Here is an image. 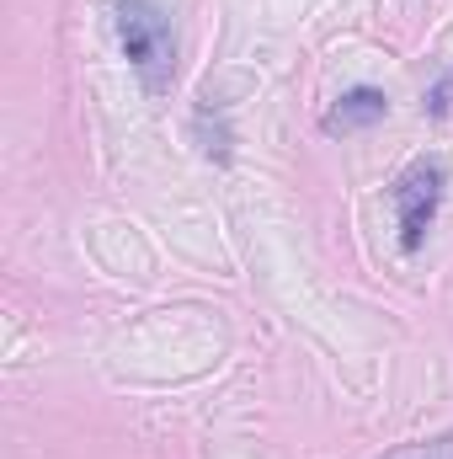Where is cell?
Instances as JSON below:
<instances>
[{
  "mask_svg": "<svg viewBox=\"0 0 453 459\" xmlns=\"http://www.w3.org/2000/svg\"><path fill=\"white\" fill-rule=\"evenodd\" d=\"M117 38H123V54L139 86L150 97H166L176 81V38H171L166 11L155 0H117Z\"/></svg>",
  "mask_w": 453,
  "mask_h": 459,
  "instance_id": "1",
  "label": "cell"
},
{
  "mask_svg": "<svg viewBox=\"0 0 453 459\" xmlns=\"http://www.w3.org/2000/svg\"><path fill=\"white\" fill-rule=\"evenodd\" d=\"M389 459H453V433L432 438V444H411V449H400V455H389Z\"/></svg>",
  "mask_w": 453,
  "mask_h": 459,
  "instance_id": "4",
  "label": "cell"
},
{
  "mask_svg": "<svg viewBox=\"0 0 453 459\" xmlns=\"http://www.w3.org/2000/svg\"><path fill=\"white\" fill-rule=\"evenodd\" d=\"M443 187H449V171L443 160H416L406 166V177L395 182V214H400V246L416 251L422 235L438 220V204H443Z\"/></svg>",
  "mask_w": 453,
  "mask_h": 459,
  "instance_id": "2",
  "label": "cell"
},
{
  "mask_svg": "<svg viewBox=\"0 0 453 459\" xmlns=\"http://www.w3.org/2000/svg\"><path fill=\"white\" fill-rule=\"evenodd\" d=\"M389 113V97L384 91H373V86H357V91H346L337 108L326 113V134H363V128H373L379 117Z\"/></svg>",
  "mask_w": 453,
  "mask_h": 459,
  "instance_id": "3",
  "label": "cell"
}]
</instances>
